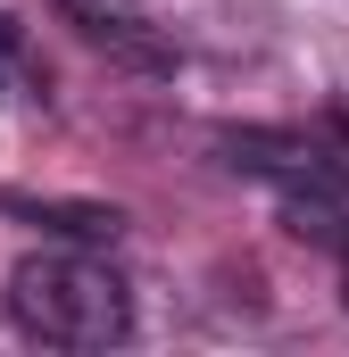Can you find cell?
<instances>
[{
    "label": "cell",
    "instance_id": "6da1fadb",
    "mask_svg": "<svg viewBox=\"0 0 349 357\" xmlns=\"http://www.w3.org/2000/svg\"><path fill=\"white\" fill-rule=\"evenodd\" d=\"M8 316L42 349H117L133 333V291L91 250H42L8 274Z\"/></svg>",
    "mask_w": 349,
    "mask_h": 357
},
{
    "label": "cell",
    "instance_id": "277c9868",
    "mask_svg": "<svg viewBox=\"0 0 349 357\" xmlns=\"http://www.w3.org/2000/svg\"><path fill=\"white\" fill-rule=\"evenodd\" d=\"M325 125H333V142H341V158H349V100L333 108V116H325Z\"/></svg>",
    "mask_w": 349,
    "mask_h": 357
},
{
    "label": "cell",
    "instance_id": "3957f363",
    "mask_svg": "<svg viewBox=\"0 0 349 357\" xmlns=\"http://www.w3.org/2000/svg\"><path fill=\"white\" fill-rule=\"evenodd\" d=\"M67 8L84 17V33H91V42H117V50H133V59H167V50H158V42H150V33H142V25H133L117 0H67Z\"/></svg>",
    "mask_w": 349,
    "mask_h": 357
},
{
    "label": "cell",
    "instance_id": "7a4b0ae2",
    "mask_svg": "<svg viewBox=\"0 0 349 357\" xmlns=\"http://www.w3.org/2000/svg\"><path fill=\"white\" fill-rule=\"evenodd\" d=\"M8 216H34L42 233H67V241H117L125 233L117 208H75V199H8Z\"/></svg>",
    "mask_w": 349,
    "mask_h": 357
},
{
    "label": "cell",
    "instance_id": "8992f818",
    "mask_svg": "<svg viewBox=\"0 0 349 357\" xmlns=\"http://www.w3.org/2000/svg\"><path fill=\"white\" fill-rule=\"evenodd\" d=\"M341 282H349V241H341Z\"/></svg>",
    "mask_w": 349,
    "mask_h": 357
},
{
    "label": "cell",
    "instance_id": "5b68a950",
    "mask_svg": "<svg viewBox=\"0 0 349 357\" xmlns=\"http://www.w3.org/2000/svg\"><path fill=\"white\" fill-rule=\"evenodd\" d=\"M8 59H17V25L0 17V75H8Z\"/></svg>",
    "mask_w": 349,
    "mask_h": 357
}]
</instances>
